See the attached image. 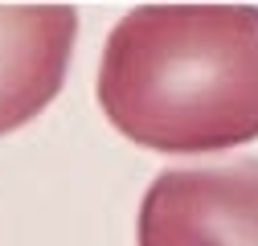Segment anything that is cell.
<instances>
[{"label": "cell", "instance_id": "3", "mask_svg": "<svg viewBox=\"0 0 258 246\" xmlns=\"http://www.w3.org/2000/svg\"><path fill=\"white\" fill-rule=\"evenodd\" d=\"M74 5H0V136L37 119L70 70Z\"/></svg>", "mask_w": 258, "mask_h": 246}, {"label": "cell", "instance_id": "1", "mask_svg": "<svg viewBox=\"0 0 258 246\" xmlns=\"http://www.w3.org/2000/svg\"><path fill=\"white\" fill-rule=\"evenodd\" d=\"M99 107L132 144L209 156L258 140V5H140L107 33Z\"/></svg>", "mask_w": 258, "mask_h": 246}, {"label": "cell", "instance_id": "2", "mask_svg": "<svg viewBox=\"0 0 258 246\" xmlns=\"http://www.w3.org/2000/svg\"><path fill=\"white\" fill-rule=\"evenodd\" d=\"M136 246H258V156L156 172Z\"/></svg>", "mask_w": 258, "mask_h": 246}]
</instances>
